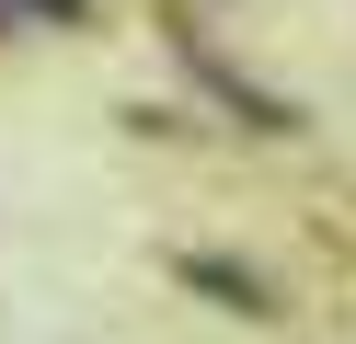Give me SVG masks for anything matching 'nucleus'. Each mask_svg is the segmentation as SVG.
<instances>
[{"label":"nucleus","mask_w":356,"mask_h":344,"mask_svg":"<svg viewBox=\"0 0 356 344\" xmlns=\"http://www.w3.org/2000/svg\"><path fill=\"white\" fill-rule=\"evenodd\" d=\"M35 12H58V23H81V0H35Z\"/></svg>","instance_id":"f03ea898"},{"label":"nucleus","mask_w":356,"mask_h":344,"mask_svg":"<svg viewBox=\"0 0 356 344\" xmlns=\"http://www.w3.org/2000/svg\"><path fill=\"white\" fill-rule=\"evenodd\" d=\"M184 275H195V287L218 298V310H276V298H264V275H241V264H218V252H184Z\"/></svg>","instance_id":"f257e3e1"}]
</instances>
